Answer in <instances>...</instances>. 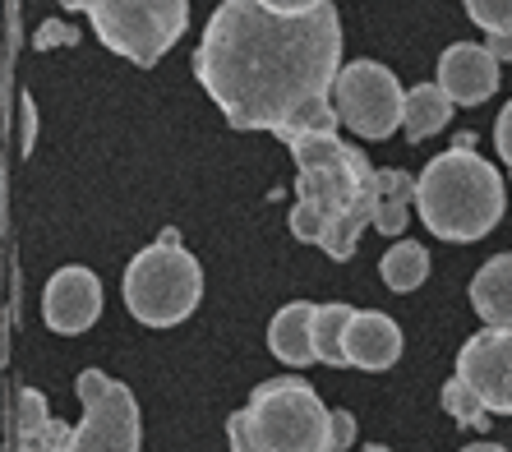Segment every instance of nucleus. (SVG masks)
Returning a JSON list of instances; mask_svg holds the SVG:
<instances>
[{
    "label": "nucleus",
    "mask_w": 512,
    "mask_h": 452,
    "mask_svg": "<svg viewBox=\"0 0 512 452\" xmlns=\"http://www.w3.org/2000/svg\"><path fill=\"white\" fill-rule=\"evenodd\" d=\"M97 314H102V282H97V273L84 268V263L60 268L47 282V291H42V319L60 337L88 333L97 323Z\"/></svg>",
    "instance_id": "nucleus-10"
},
{
    "label": "nucleus",
    "mask_w": 512,
    "mask_h": 452,
    "mask_svg": "<svg viewBox=\"0 0 512 452\" xmlns=\"http://www.w3.org/2000/svg\"><path fill=\"white\" fill-rule=\"evenodd\" d=\"M402 360V328L388 314L374 310H356V319L346 323V365L356 369H393Z\"/></svg>",
    "instance_id": "nucleus-12"
},
{
    "label": "nucleus",
    "mask_w": 512,
    "mask_h": 452,
    "mask_svg": "<svg viewBox=\"0 0 512 452\" xmlns=\"http://www.w3.org/2000/svg\"><path fill=\"white\" fill-rule=\"evenodd\" d=\"M508 208V190L499 180V167L489 157H476L471 134L457 139L448 153L429 157L416 176V213L425 231L439 240H471L489 236Z\"/></svg>",
    "instance_id": "nucleus-3"
},
{
    "label": "nucleus",
    "mask_w": 512,
    "mask_h": 452,
    "mask_svg": "<svg viewBox=\"0 0 512 452\" xmlns=\"http://www.w3.org/2000/svg\"><path fill=\"white\" fill-rule=\"evenodd\" d=\"M259 5H268L277 14H310V10H319L323 0H259Z\"/></svg>",
    "instance_id": "nucleus-25"
},
{
    "label": "nucleus",
    "mask_w": 512,
    "mask_h": 452,
    "mask_svg": "<svg viewBox=\"0 0 512 452\" xmlns=\"http://www.w3.org/2000/svg\"><path fill=\"white\" fill-rule=\"evenodd\" d=\"M370 452H388V448H379V443H374V448H370Z\"/></svg>",
    "instance_id": "nucleus-29"
},
{
    "label": "nucleus",
    "mask_w": 512,
    "mask_h": 452,
    "mask_svg": "<svg viewBox=\"0 0 512 452\" xmlns=\"http://www.w3.org/2000/svg\"><path fill=\"white\" fill-rule=\"evenodd\" d=\"M466 14L485 33H512V0H466Z\"/></svg>",
    "instance_id": "nucleus-21"
},
{
    "label": "nucleus",
    "mask_w": 512,
    "mask_h": 452,
    "mask_svg": "<svg viewBox=\"0 0 512 452\" xmlns=\"http://www.w3.org/2000/svg\"><path fill=\"white\" fill-rule=\"evenodd\" d=\"M342 74V19L323 0L310 14H277L259 0H222L194 47V79L236 130L282 139L314 102H333Z\"/></svg>",
    "instance_id": "nucleus-1"
},
{
    "label": "nucleus",
    "mask_w": 512,
    "mask_h": 452,
    "mask_svg": "<svg viewBox=\"0 0 512 452\" xmlns=\"http://www.w3.org/2000/svg\"><path fill=\"white\" fill-rule=\"evenodd\" d=\"M356 319L351 305H319L314 310V356L319 365H346V323Z\"/></svg>",
    "instance_id": "nucleus-19"
},
{
    "label": "nucleus",
    "mask_w": 512,
    "mask_h": 452,
    "mask_svg": "<svg viewBox=\"0 0 512 452\" xmlns=\"http://www.w3.org/2000/svg\"><path fill=\"white\" fill-rule=\"evenodd\" d=\"M462 452H508V448H499V443H471V448H462Z\"/></svg>",
    "instance_id": "nucleus-28"
},
{
    "label": "nucleus",
    "mask_w": 512,
    "mask_h": 452,
    "mask_svg": "<svg viewBox=\"0 0 512 452\" xmlns=\"http://www.w3.org/2000/svg\"><path fill=\"white\" fill-rule=\"evenodd\" d=\"M231 452H337V416L305 379H268L227 420Z\"/></svg>",
    "instance_id": "nucleus-4"
},
{
    "label": "nucleus",
    "mask_w": 512,
    "mask_h": 452,
    "mask_svg": "<svg viewBox=\"0 0 512 452\" xmlns=\"http://www.w3.org/2000/svg\"><path fill=\"white\" fill-rule=\"evenodd\" d=\"M120 291H125V305H130V314L139 323L176 328L203 300V268L176 240V231H162L148 250H139L130 259Z\"/></svg>",
    "instance_id": "nucleus-5"
},
{
    "label": "nucleus",
    "mask_w": 512,
    "mask_h": 452,
    "mask_svg": "<svg viewBox=\"0 0 512 452\" xmlns=\"http://www.w3.org/2000/svg\"><path fill=\"white\" fill-rule=\"evenodd\" d=\"M379 277L388 282V291H397V296H411V291H416V286L429 277V254H425V245H416V240H397L393 250L383 254Z\"/></svg>",
    "instance_id": "nucleus-18"
},
{
    "label": "nucleus",
    "mask_w": 512,
    "mask_h": 452,
    "mask_svg": "<svg viewBox=\"0 0 512 452\" xmlns=\"http://www.w3.org/2000/svg\"><path fill=\"white\" fill-rule=\"evenodd\" d=\"M314 310L319 305H310V300H291L286 310L273 314V323H268V351H273L282 365L300 369L310 365L314 356Z\"/></svg>",
    "instance_id": "nucleus-13"
},
{
    "label": "nucleus",
    "mask_w": 512,
    "mask_h": 452,
    "mask_svg": "<svg viewBox=\"0 0 512 452\" xmlns=\"http://www.w3.org/2000/svg\"><path fill=\"white\" fill-rule=\"evenodd\" d=\"M489 51L499 60H512V33H489V42H485Z\"/></svg>",
    "instance_id": "nucleus-27"
},
{
    "label": "nucleus",
    "mask_w": 512,
    "mask_h": 452,
    "mask_svg": "<svg viewBox=\"0 0 512 452\" xmlns=\"http://www.w3.org/2000/svg\"><path fill=\"white\" fill-rule=\"evenodd\" d=\"M439 402H443V411H448L453 420H462V425H471V429H485L489 425V406L480 402V393L466 379H448V383H443Z\"/></svg>",
    "instance_id": "nucleus-20"
},
{
    "label": "nucleus",
    "mask_w": 512,
    "mask_h": 452,
    "mask_svg": "<svg viewBox=\"0 0 512 452\" xmlns=\"http://www.w3.org/2000/svg\"><path fill=\"white\" fill-rule=\"evenodd\" d=\"M333 416H337V452H342L356 439V420H351V411H333Z\"/></svg>",
    "instance_id": "nucleus-26"
},
{
    "label": "nucleus",
    "mask_w": 512,
    "mask_h": 452,
    "mask_svg": "<svg viewBox=\"0 0 512 452\" xmlns=\"http://www.w3.org/2000/svg\"><path fill=\"white\" fill-rule=\"evenodd\" d=\"M74 429L47 416V397L37 388L19 393V452H70Z\"/></svg>",
    "instance_id": "nucleus-15"
},
{
    "label": "nucleus",
    "mask_w": 512,
    "mask_h": 452,
    "mask_svg": "<svg viewBox=\"0 0 512 452\" xmlns=\"http://www.w3.org/2000/svg\"><path fill=\"white\" fill-rule=\"evenodd\" d=\"M79 42V28H70L65 19H47V24L37 28V37H33V47L37 51H56V47H74Z\"/></svg>",
    "instance_id": "nucleus-22"
},
{
    "label": "nucleus",
    "mask_w": 512,
    "mask_h": 452,
    "mask_svg": "<svg viewBox=\"0 0 512 452\" xmlns=\"http://www.w3.org/2000/svg\"><path fill=\"white\" fill-rule=\"evenodd\" d=\"M453 97L443 93V84L434 79V84H420V88H411L406 93V111H402V130H406V139L411 143H425V139H434V134L453 120Z\"/></svg>",
    "instance_id": "nucleus-17"
},
{
    "label": "nucleus",
    "mask_w": 512,
    "mask_h": 452,
    "mask_svg": "<svg viewBox=\"0 0 512 452\" xmlns=\"http://www.w3.org/2000/svg\"><path fill=\"white\" fill-rule=\"evenodd\" d=\"M416 208V176L411 171H379L374 176V226L383 236H402Z\"/></svg>",
    "instance_id": "nucleus-16"
},
{
    "label": "nucleus",
    "mask_w": 512,
    "mask_h": 452,
    "mask_svg": "<svg viewBox=\"0 0 512 452\" xmlns=\"http://www.w3.org/2000/svg\"><path fill=\"white\" fill-rule=\"evenodd\" d=\"M60 10H84L97 42L139 70L157 65L190 28V0H60Z\"/></svg>",
    "instance_id": "nucleus-6"
},
{
    "label": "nucleus",
    "mask_w": 512,
    "mask_h": 452,
    "mask_svg": "<svg viewBox=\"0 0 512 452\" xmlns=\"http://www.w3.org/2000/svg\"><path fill=\"white\" fill-rule=\"evenodd\" d=\"M33 143H37V102L33 93H24V157L33 153Z\"/></svg>",
    "instance_id": "nucleus-24"
},
{
    "label": "nucleus",
    "mask_w": 512,
    "mask_h": 452,
    "mask_svg": "<svg viewBox=\"0 0 512 452\" xmlns=\"http://www.w3.org/2000/svg\"><path fill=\"white\" fill-rule=\"evenodd\" d=\"M494 143H499V157H503V167L512 171V102L499 111V125H494Z\"/></svg>",
    "instance_id": "nucleus-23"
},
{
    "label": "nucleus",
    "mask_w": 512,
    "mask_h": 452,
    "mask_svg": "<svg viewBox=\"0 0 512 452\" xmlns=\"http://www.w3.org/2000/svg\"><path fill=\"white\" fill-rule=\"evenodd\" d=\"M457 379H466L489 416H512V328H485L457 351Z\"/></svg>",
    "instance_id": "nucleus-9"
},
{
    "label": "nucleus",
    "mask_w": 512,
    "mask_h": 452,
    "mask_svg": "<svg viewBox=\"0 0 512 452\" xmlns=\"http://www.w3.org/2000/svg\"><path fill=\"white\" fill-rule=\"evenodd\" d=\"M296 157V199L319 208L328 222L323 254L346 263L360 245V231L374 222V176L370 157L342 143L337 134H305L291 143Z\"/></svg>",
    "instance_id": "nucleus-2"
},
{
    "label": "nucleus",
    "mask_w": 512,
    "mask_h": 452,
    "mask_svg": "<svg viewBox=\"0 0 512 452\" xmlns=\"http://www.w3.org/2000/svg\"><path fill=\"white\" fill-rule=\"evenodd\" d=\"M471 305L485 328H512V254H494L471 277Z\"/></svg>",
    "instance_id": "nucleus-14"
},
{
    "label": "nucleus",
    "mask_w": 512,
    "mask_h": 452,
    "mask_svg": "<svg viewBox=\"0 0 512 452\" xmlns=\"http://www.w3.org/2000/svg\"><path fill=\"white\" fill-rule=\"evenodd\" d=\"M333 107L342 116V125H351L360 139H388L393 130H402L406 93L388 65L351 60V65H342L333 84Z\"/></svg>",
    "instance_id": "nucleus-8"
},
{
    "label": "nucleus",
    "mask_w": 512,
    "mask_h": 452,
    "mask_svg": "<svg viewBox=\"0 0 512 452\" xmlns=\"http://www.w3.org/2000/svg\"><path fill=\"white\" fill-rule=\"evenodd\" d=\"M499 65L503 60L489 47L453 42V47L439 56V84L457 107H480V102L494 97V88H499Z\"/></svg>",
    "instance_id": "nucleus-11"
},
{
    "label": "nucleus",
    "mask_w": 512,
    "mask_h": 452,
    "mask_svg": "<svg viewBox=\"0 0 512 452\" xmlns=\"http://www.w3.org/2000/svg\"><path fill=\"white\" fill-rule=\"evenodd\" d=\"M74 388H79V402H84V420L74 425L70 452H139V402H134L125 383L107 379L102 369H84L74 379Z\"/></svg>",
    "instance_id": "nucleus-7"
}]
</instances>
